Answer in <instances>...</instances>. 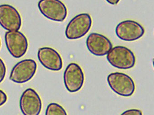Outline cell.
<instances>
[{
  "label": "cell",
  "mask_w": 154,
  "mask_h": 115,
  "mask_svg": "<svg viewBox=\"0 0 154 115\" xmlns=\"http://www.w3.org/2000/svg\"><path fill=\"white\" fill-rule=\"evenodd\" d=\"M106 58L112 66L120 69H129L135 65V56L126 47L116 46L112 48Z\"/></svg>",
  "instance_id": "obj_1"
},
{
  "label": "cell",
  "mask_w": 154,
  "mask_h": 115,
  "mask_svg": "<svg viewBox=\"0 0 154 115\" xmlns=\"http://www.w3.org/2000/svg\"><path fill=\"white\" fill-rule=\"evenodd\" d=\"M109 86L114 92L121 96H131L135 91V84L133 79L127 74L116 72L108 76Z\"/></svg>",
  "instance_id": "obj_2"
},
{
  "label": "cell",
  "mask_w": 154,
  "mask_h": 115,
  "mask_svg": "<svg viewBox=\"0 0 154 115\" xmlns=\"http://www.w3.org/2000/svg\"><path fill=\"white\" fill-rule=\"evenodd\" d=\"M91 25L92 20L88 14H78L68 24L65 31L66 37L69 40L80 38L89 31Z\"/></svg>",
  "instance_id": "obj_3"
},
{
  "label": "cell",
  "mask_w": 154,
  "mask_h": 115,
  "mask_svg": "<svg viewBox=\"0 0 154 115\" xmlns=\"http://www.w3.org/2000/svg\"><path fill=\"white\" fill-rule=\"evenodd\" d=\"M38 7L43 16L54 21H64L67 16L66 6L58 0L40 1L38 3Z\"/></svg>",
  "instance_id": "obj_4"
},
{
  "label": "cell",
  "mask_w": 154,
  "mask_h": 115,
  "mask_svg": "<svg viewBox=\"0 0 154 115\" xmlns=\"http://www.w3.org/2000/svg\"><path fill=\"white\" fill-rule=\"evenodd\" d=\"M5 40L7 50L14 57H22L27 52L29 46L28 40L21 32H7Z\"/></svg>",
  "instance_id": "obj_5"
},
{
  "label": "cell",
  "mask_w": 154,
  "mask_h": 115,
  "mask_svg": "<svg viewBox=\"0 0 154 115\" xmlns=\"http://www.w3.org/2000/svg\"><path fill=\"white\" fill-rule=\"evenodd\" d=\"M37 69V63L34 60H23L13 68L10 74V79L18 84L25 83L33 77Z\"/></svg>",
  "instance_id": "obj_6"
},
{
  "label": "cell",
  "mask_w": 154,
  "mask_h": 115,
  "mask_svg": "<svg viewBox=\"0 0 154 115\" xmlns=\"http://www.w3.org/2000/svg\"><path fill=\"white\" fill-rule=\"evenodd\" d=\"M144 28L135 21L127 20L119 23L116 29L118 38L126 41H133L142 38L145 34Z\"/></svg>",
  "instance_id": "obj_7"
},
{
  "label": "cell",
  "mask_w": 154,
  "mask_h": 115,
  "mask_svg": "<svg viewBox=\"0 0 154 115\" xmlns=\"http://www.w3.org/2000/svg\"><path fill=\"white\" fill-rule=\"evenodd\" d=\"M64 82L66 89L70 93L79 91L84 82V74L80 66L77 63H70L64 73Z\"/></svg>",
  "instance_id": "obj_8"
},
{
  "label": "cell",
  "mask_w": 154,
  "mask_h": 115,
  "mask_svg": "<svg viewBox=\"0 0 154 115\" xmlns=\"http://www.w3.org/2000/svg\"><path fill=\"white\" fill-rule=\"evenodd\" d=\"M20 106L23 115H39L42 109L41 98L33 89H27L20 98Z\"/></svg>",
  "instance_id": "obj_9"
},
{
  "label": "cell",
  "mask_w": 154,
  "mask_h": 115,
  "mask_svg": "<svg viewBox=\"0 0 154 115\" xmlns=\"http://www.w3.org/2000/svg\"><path fill=\"white\" fill-rule=\"evenodd\" d=\"M0 25L9 31H19L22 25V19L18 11L8 4L0 5Z\"/></svg>",
  "instance_id": "obj_10"
},
{
  "label": "cell",
  "mask_w": 154,
  "mask_h": 115,
  "mask_svg": "<svg viewBox=\"0 0 154 115\" xmlns=\"http://www.w3.org/2000/svg\"><path fill=\"white\" fill-rule=\"evenodd\" d=\"M87 48L91 53L97 56H103L112 49V43L104 35L97 33H91L86 40Z\"/></svg>",
  "instance_id": "obj_11"
},
{
  "label": "cell",
  "mask_w": 154,
  "mask_h": 115,
  "mask_svg": "<svg viewBox=\"0 0 154 115\" xmlns=\"http://www.w3.org/2000/svg\"><path fill=\"white\" fill-rule=\"evenodd\" d=\"M38 57L42 65L53 71H60L63 67V60L59 53L52 48H41L38 52Z\"/></svg>",
  "instance_id": "obj_12"
},
{
  "label": "cell",
  "mask_w": 154,
  "mask_h": 115,
  "mask_svg": "<svg viewBox=\"0 0 154 115\" xmlns=\"http://www.w3.org/2000/svg\"><path fill=\"white\" fill-rule=\"evenodd\" d=\"M45 115H68L64 107L56 103H50L46 109Z\"/></svg>",
  "instance_id": "obj_13"
},
{
  "label": "cell",
  "mask_w": 154,
  "mask_h": 115,
  "mask_svg": "<svg viewBox=\"0 0 154 115\" xmlns=\"http://www.w3.org/2000/svg\"><path fill=\"white\" fill-rule=\"evenodd\" d=\"M6 69L5 64L3 61L0 58V83L4 80L5 74Z\"/></svg>",
  "instance_id": "obj_14"
},
{
  "label": "cell",
  "mask_w": 154,
  "mask_h": 115,
  "mask_svg": "<svg viewBox=\"0 0 154 115\" xmlns=\"http://www.w3.org/2000/svg\"><path fill=\"white\" fill-rule=\"evenodd\" d=\"M120 115H143L141 110L139 109H131L126 110Z\"/></svg>",
  "instance_id": "obj_15"
},
{
  "label": "cell",
  "mask_w": 154,
  "mask_h": 115,
  "mask_svg": "<svg viewBox=\"0 0 154 115\" xmlns=\"http://www.w3.org/2000/svg\"><path fill=\"white\" fill-rule=\"evenodd\" d=\"M7 100V95L4 91L0 89V107L5 104Z\"/></svg>",
  "instance_id": "obj_16"
},
{
  "label": "cell",
  "mask_w": 154,
  "mask_h": 115,
  "mask_svg": "<svg viewBox=\"0 0 154 115\" xmlns=\"http://www.w3.org/2000/svg\"><path fill=\"white\" fill-rule=\"evenodd\" d=\"M107 2L110 4L111 5H116L119 2V1H117V0H107Z\"/></svg>",
  "instance_id": "obj_17"
},
{
  "label": "cell",
  "mask_w": 154,
  "mask_h": 115,
  "mask_svg": "<svg viewBox=\"0 0 154 115\" xmlns=\"http://www.w3.org/2000/svg\"><path fill=\"white\" fill-rule=\"evenodd\" d=\"M152 62H153V67H154V58L153 59Z\"/></svg>",
  "instance_id": "obj_18"
},
{
  "label": "cell",
  "mask_w": 154,
  "mask_h": 115,
  "mask_svg": "<svg viewBox=\"0 0 154 115\" xmlns=\"http://www.w3.org/2000/svg\"><path fill=\"white\" fill-rule=\"evenodd\" d=\"M1 39H0V48H1Z\"/></svg>",
  "instance_id": "obj_19"
}]
</instances>
